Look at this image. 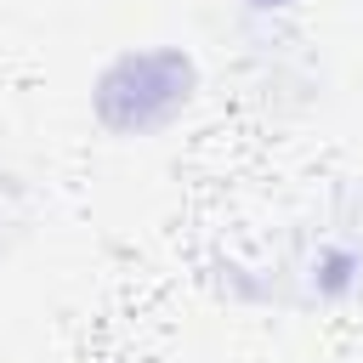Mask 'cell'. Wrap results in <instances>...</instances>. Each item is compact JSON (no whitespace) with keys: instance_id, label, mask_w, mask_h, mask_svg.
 <instances>
[{"instance_id":"obj_1","label":"cell","mask_w":363,"mask_h":363,"mask_svg":"<svg viewBox=\"0 0 363 363\" xmlns=\"http://www.w3.org/2000/svg\"><path fill=\"white\" fill-rule=\"evenodd\" d=\"M250 6H289V0H250Z\"/></svg>"}]
</instances>
